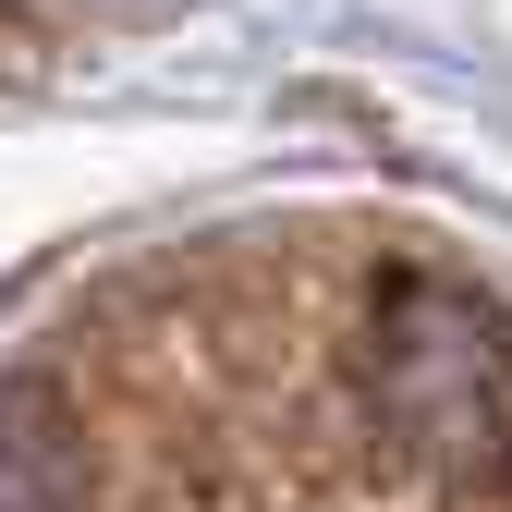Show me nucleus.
<instances>
[{
  "mask_svg": "<svg viewBox=\"0 0 512 512\" xmlns=\"http://www.w3.org/2000/svg\"><path fill=\"white\" fill-rule=\"evenodd\" d=\"M0 512H86V439L49 391H0Z\"/></svg>",
  "mask_w": 512,
  "mask_h": 512,
  "instance_id": "2",
  "label": "nucleus"
},
{
  "mask_svg": "<svg viewBox=\"0 0 512 512\" xmlns=\"http://www.w3.org/2000/svg\"><path fill=\"white\" fill-rule=\"evenodd\" d=\"M500 476H512V464H500Z\"/></svg>",
  "mask_w": 512,
  "mask_h": 512,
  "instance_id": "3",
  "label": "nucleus"
},
{
  "mask_svg": "<svg viewBox=\"0 0 512 512\" xmlns=\"http://www.w3.org/2000/svg\"><path fill=\"white\" fill-rule=\"evenodd\" d=\"M366 403L415 464H512V330L464 281H391L366 317Z\"/></svg>",
  "mask_w": 512,
  "mask_h": 512,
  "instance_id": "1",
  "label": "nucleus"
}]
</instances>
